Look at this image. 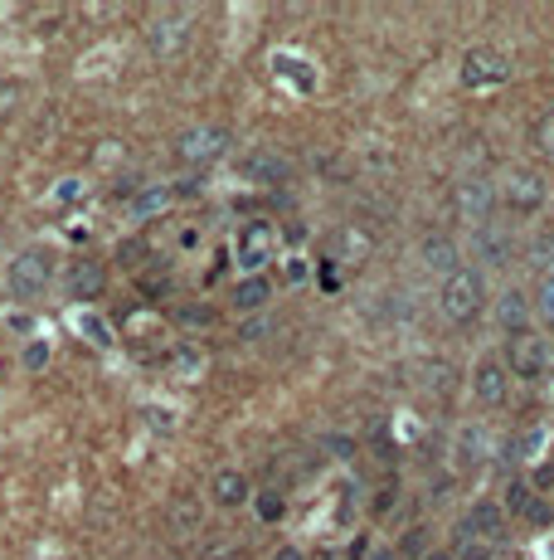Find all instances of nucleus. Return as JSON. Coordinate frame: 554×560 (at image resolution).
<instances>
[{
	"label": "nucleus",
	"instance_id": "nucleus-24",
	"mask_svg": "<svg viewBox=\"0 0 554 560\" xmlns=\"http://www.w3.org/2000/svg\"><path fill=\"white\" fill-rule=\"evenodd\" d=\"M535 312L554 327V278H545V283H539V292H535Z\"/></svg>",
	"mask_w": 554,
	"mask_h": 560
},
{
	"label": "nucleus",
	"instance_id": "nucleus-16",
	"mask_svg": "<svg viewBox=\"0 0 554 560\" xmlns=\"http://www.w3.org/2000/svg\"><path fill=\"white\" fill-rule=\"evenodd\" d=\"M166 205H170V186H146L141 195H132L126 215H132V219H146V215H161Z\"/></svg>",
	"mask_w": 554,
	"mask_h": 560
},
{
	"label": "nucleus",
	"instance_id": "nucleus-17",
	"mask_svg": "<svg viewBox=\"0 0 554 560\" xmlns=\"http://www.w3.org/2000/svg\"><path fill=\"white\" fill-rule=\"evenodd\" d=\"M428 551H433V531L428 526H408L399 536V545H394V555H399V560H423Z\"/></svg>",
	"mask_w": 554,
	"mask_h": 560
},
{
	"label": "nucleus",
	"instance_id": "nucleus-34",
	"mask_svg": "<svg viewBox=\"0 0 554 560\" xmlns=\"http://www.w3.org/2000/svg\"><path fill=\"white\" fill-rule=\"evenodd\" d=\"M369 560H399V555H394V551H375V555H369Z\"/></svg>",
	"mask_w": 554,
	"mask_h": 560
},
{
	"label": "nucleus",
	"instance_id": "nucleus-12",
	"mask_svg": "<svg viewBox=\"0 0 554 560\" xmlns=\"http://www.w3.org/2000/svg\"><path fill=\"white\" fill-rule=\"evenodd\" d=\"M209 493H215L219 507H244V502H248V478H244V473H234V468H224V473H215Z\"/></svg>",
	"mask_w": 554,
	"mask_h": 560
},
{
	"label": "nucleus",
	"instance_id": "nucleus-31",
	"mask_svg": "<svg viewBox=\"0 0 554 560\" xmlns=\"http://www.w3.org/2000/svg\"><path fill=\"white\" fill-rule=\"evenodd\" d=\"M273 560H307V555H302V551H297V545H282V551H277Z\"/></svg>",
	"mask_w": 554,
	"mask_h": 560
},
{
	"label": "nucleus",
	"instance_id": "nucleus-22",
	"mask_svg": "<svg viewBox=\"0 0 554 560\" xmlns=\"http://www.w3.org/2000/svg\"><path fill=\"white\" fill-rule=\"evenodd\" d=\"M253 507H258L263 522H277V516L287 512V507H282V493H277V487H267V493H258V502H253Z\"/></svg>",
	"mask_w": 554,
	"mask_h": 560
},
{
	"label": "nucleus",
	"instance_id": "nucleus-8",
	"mask_svg": "<svg viewBox=\"0 0 554 560\" xmlns=\"http://www.w3.org/2000/svg\"><path fill=\"white\" fill-rule=\"evenodd\" d=\"M506 78V59L491 49H472L462 59V83L467 88H487V83H501Z\"/></svg>",
	"mask_w": 554,
	"mask_h": 560
},
{
	"label": "nucleus",
	"instance_id": "nucleus-29",
	"mask_svg": "<svg viewBox=\"0 0 554 560\" xmlns=\"http://www.w3.org/2000/svg\"><path fill=\"white\" fill-rule=\"evenodd\" d=\"M180 321H195V327H205V321H215V312H205V307H190V312H180Z\"/></svg>",
	"mask_w": 554,
	"mask_h": 560
},
{
	"label": "nucleus",
	"instance_id": "nucleus-10",
	"mask_svg": "<svg viewBox=\"0 0 554 560\" xmlns=\"http://www.w3.org/2000/svg\"><path fill=\"white\" fill-rule=\"evenodd\" d=\"M530 298H525V292H501V302H496V321H501V331L506 336H525V327H530Z\"/></svg>",
	"mask_w": 554,
	"mask_h": 560
},
{
	"label": "nucleus",
	"instance_id": "nucleus-2",
	"mask_svg": "<svg viewBox=\"0 0 554 560\" xmlns=\"http://www.w3.org/2000/svg\"><path fill=\"white\" fill-rule=\"evenodd\" d=\"M443 317L448 321H472L481 312V273L462 269L458 278H443Z\"/></svg>",
	"mask_w": 554,
	"mask_h": 560
},
{
	"label": "nucleus",
	"instance_id": "nucleus-7",
	"mask_svg": "<svg viewBox=\"0 0 554 560\" xmlns=\"http://www.w3.org/2000/svg\"><path fill=\"white\" fill-rule=\"evenodd\" d=\"M224 147H229V132H224V127H190L176 142V151L185 161H215Z\"/></svg>",
	"mask_w": 554,
	"mask_h": 560
},
{
	"label": "nucleus",
	"instance_id": "nucleus-6",
	"mask_svg": "<svg viewBox=\"0 0 554 560\" xmlns=\"http://www.w3.org/2000/svg\"><path fill=\"white\" fill-rule=\"evenodd\" d=\"M472 390H477L481 404H506V395H510V371L496 356H481L477 371H472Z\"/></svg>",
	"mask_w": 554,
	"mask_h": 560
},
{
	"label": "nucleus",
	"instance_id": "nucleus-23",
	"mask_svg": "<svg viewBox=\"0 0 554 560\" xmlns=\"http://www.w3.org/2000/svg\"><path fill=\"white\" fill-rule=\"evenodd\" d=\"M394 507H399V487H394V483L375 487V502H369V512H375V516H389Z\"/></svg>",
	"mask_w": 554,
	"mask_h": 560
},
{
	"label": "nucleus",
	"instance_id": "nucleus-27",
	"mask_svg": "<svg viewBox=\"0 0 554 560\" xmlns=\"http://www.w3.org/2000/svg\"><path fill=\"white\" fill-rule=\"evenodd\" d=\"M78 195H83V186H78V180H64V186H59V195H54V200H59V205H74Z\"/></svg>",
	"mask_w": 554,
	"mask_h": 560
},
{
	"label": "nucleus",
	"instance_id": "nucleus-20",
	"mask_svg": "<svg viewBox=\"0 0 554 560\" xmlns=\"http://www.w3.org/2000/svg\"><path fill=\"white\" fill-rule=\"evenodd\" d=\"M496 545L487 541H472V536H458V545H452V560H491Z\"/></svg>",
	"mask_w": 554,
	"mask_h": 560
},
{
	"label": "nucleus",
	"instance_id": "nucleus-13",
	"mask_svg": "<svg viewBox=\"0 0 554 560\" xmlns=\"http://www.w3.org/2000/svg\"><path fill=\"white\" fill-rule=\"evenodd\" d=\"M68 288H74V298H97L107 288V273L97 263H74L68 269Z\"/></svg>",
	"mask_w": 554,
	"mask_h": 560
},
{
	"label": "nucleus",
	"instance_id": "nucleus-30",
	"mask_svg": "<svg viewBox=\"0 0 554 560\" xmlns=\"http://www.w3.org/2000/svg\"><path fill=\"white\" fill-rule=\"evenodd\" d=\"M15 97H20L15 83H0V107H5V103H15ZM0 117H5V112H0Z\"/></svg>",
	"mask_w": 554,
	"mask_h": 560
},
{
	"label": "nucleus",
	"instance_id": "nucleus-4",
	"mask_svg": "<svg viewBox=\"0 0 554 560\" xmlns=\"http://www.w3.org/2000/svg\"><path fill=\"white\" fill-rule=\"evenodd\" d=\"M273 244H277V234H273V224L267 219H253L238 229V244H234V259H238V269H248L253 278H258V269L267 259H273Z\"/></svg>",
	"mask_w": 554,
	"mask_h": 560
},
{
	"label": "nucleus",
	"instance_id": "nucleus-21",
	"mask_svg": "<svg viewBox=\"0 0 554 560\" xmlns=\"http://www.w3.org/2000/svg\"><path fill=\"white\" fill-rule=\"evenodd\" d=\"M477 244H481V254H487V259H496V269H501V263L510 259V244L501 239V234H491V229H481Z\"/></svg>",
	"mask_w": 554,
	"mask_h": 560
},
{
	"label": "nucleus",
	"instance_id": "nucleus-32",
	"mask_svg": "<svg viewBox=\"0 0 554 560\" xmlns=\"http://www.w3.org/2000/svg\"><path fill=\"white\" fill-rule=\"evenodd\" d=\"M539 137H545V142H549V147H554V117H549V122H545V127H539Z\"/></svg>",
	"mask_w": 554,
	"mask_h": 560
},
{
	"label": "nucleus",
	"instance_id": "nucleus-3",
	"mask_svg": "<svg viewBox=\"0 0 554 560\" xmlns=\"http://www.w3.org/2000/svg\"><path fill=\"white\" fill-rule=\"evenodd\" d=\"M506 371L520 375V381H539V375L549 371V346L539 341V336H510L506 341Z\"/></svg>",
	"mask_w": 554,
	"mask_h": 560
},
{
	"label": "nucleus",
	"instance_id": "nucleus-5",
	"mask_svg": "<svg viewBox=\"0 0 554 560\" xmlns=\"http://www.w3.org/2000/svg\"><path fill=\"white\" fill-rule=\"evenodd\" d=\"M458 536L496 545L506 536V507H501V502H472V507L462 512V522H458Z\"/></svg>",
	"mask_w": 554,
	"mask_h": 560
},
{
	"label": "nucleus",
	"instance_id": "nucleus-14",
	"mask_svg": "<svg viewBox=\"0 0 554 560\" xmlns=\"http://www.w3.org/2000/svg\"><path fill=\"white\" fill-rule=\"evenodd\" d=\"M267 298H273V283H267L263 273L258 278H244V283L234 288V307H238V312H258Z\"/></svg>",
	"mask_w": 554,
	"mask_h": 560
},
{
	"label": "nucleus",
	"instance_id": "nucleus-18",
	"mask_svg": "<svg viewBox=\"0 0 554 560\" xmlns=\"http://www.w3.org/2000/svg\"><path fill=\"white\" fill-rule=\"evenodd\" d=\"M244 171H248L253 180H263V186H282V180H287V166H282L277 157H267V151H263V157H248Z\"/></svg>",
	"mask_w": 554,
	"mask_h": 560
},
{
	"label": "nucleus",
	"instance_id": "nucleus-19",
	"mask_svg": "<svg viewBox=\"0 0 554 560\" xmlns=\"http://www.w3.org/2000/svg\"><path fill=\"white\" fill-rule=\"evenodd\" d=\"M535 507V493H530V483H510L506 487V512H516V516H530Z\"/></svg>",
	"mask_w": 554,
	"mask_h": 560
},
{
	"label": "nucleus",
	"instance_id": "nucleus-15",
	"mask_svg": "<svg viewBox=\"0 0 554 560\" xmlns=\"http://www.w3.org/2000/svg\"><path fill=\"white\" fill-rule=\"evenodd\" d=\"M185 35H190V30H185V20H161L151 30V49L161 54V59H166V54H180L185 49Z\"/></svg>",
	"mask_w": 554,
	"mask_h": 560
},
{
	"label": "nucleus",
	"instance_id": "nucleus-9",
	"mask_svg": "<svg viewBox=\"0 0 554 560\" xmlns=\"http://www.w3.org/2000/svg\"><path fill=\"white\" fill-rule=\"evenodd\" d=\"M418 259L428 263L433 273H443V278H458L462 273V259H458V244L448 239V234H428V239L418 244Z\"/></svg>",
	"mask_w": 554,
	"mask_h": 560
},
{
	"label": "nucleus",
	"instance_id": "nucleus-11",
	"mask_svg": "<svg viewBox=\"0 0 554 560\" xmlns=\"http://www.w3.org/2000/svg\"><path fill=\"white\" fill-rule=\"evenodd\" d=\"M510 209L516 215H530V209H539V200H545V186H539V176H530V171H516L510 176Z\"/></svg>",
	"mask_w": 554,
	"mask_h": 560
},
{
	"label": "nucleus",
	"instance_id": "nucleus-33",
	"mask_svg": "<svg viewBox=\"0 0 554 560\" xmlns=\"http://www.w3.org/2000/svg\"><path fill=\"white\" fill-rule=\"evenodd\" d=\"M423 560H452V551H428V555H423Z\"/></svg>",
	"mask_w": 554,
	"mask_h": 560
},
{
	"label": "nucleus",
	"instance_id": "nucleus-1",
	"mask_svg": "<svg viewBox=\"0 0 554 560\" xmlns=\"http://www.w3.org/2000/svg\"><path fill=\"white\" fill-rule=\"evenodd\" d=\"M49 283H54V259L45 254V249H25V254L10 259V273H5L10 298L30 302V298H39Z\"/></svg>",
	"mask_w": 554,
	"mask_h": 560
},
{
	"label": "nucleus",
	"instance_id": "nucleus-25",
	"mask_svg": "<svg viewBox=\"0 0 554 560\" xmlns=\"http://www.w3.org/2000/svg\"><path fill=\"white\" fill-rule=\"evenodd\" d=\"M78 331H83V336H97V341H103V346H112V331H107V321H97V317H83V321H78Z\"/></svg>",
	"mask_w": 554,
	"mask_h": 560
},
{
	"label": "nucleus",
	"instance_id": "nucleus-26",
	"mask_svg": "<svg viewBox=\"0 0 554 560\" xmlns=\"http://www.w3.org/2000/svg\"><path fill=\"white\" fill-rule=\"evenodd\" d=\"M45 361H49V351H45V341H30V351H25V366H45Z\"/></svg>",
	"mask_w": 554,
	"mask_h": 560
},
{
	"label": "nucleus",
	"instance_id": "nucleus-28",
	"mask_svg": "<svg viewBox=\"0 0 554 560\" xmlns=\"http://www.w3.org/2000/svg\"><path fill=\"white\" fill-rule=\"evenodd\" d=\"M535 487H545V493L554 487V463H539V468H535Z\"/></svg>",
	"mask_w": 554,
	"mask_h": 560
}]
</instances>
